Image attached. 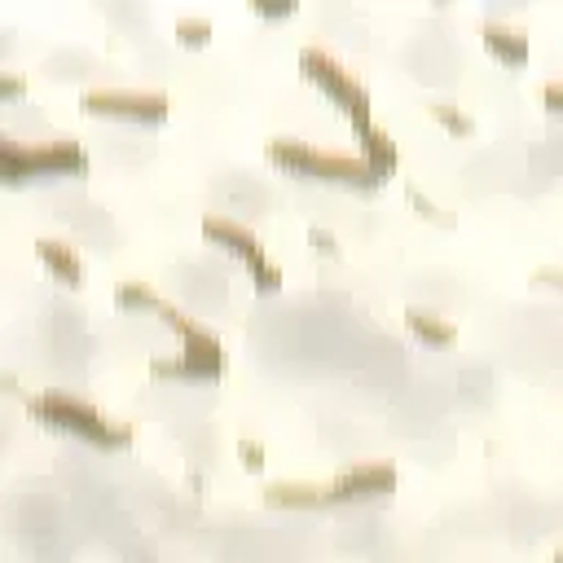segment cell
I'll list each match as a JSON object with an SVG mask.
<instances>
[{
	"label": "cell",
	"instance_id": "16",
	"mask_svg": "<svg viewBox=\"0 0 563 563\" xmlns=\"http://www.w3.org/2000/svg\"><path fill=\"white\" fill-rule=\"evenodd\" d=\"M176 36H181L185 44H203L207 36H212V18H198V14L176 18Z\"/></svg>",
	"mask_w": 563,
	"mask_h": 563
},
{
	"label": "cell",
	"instance_id": "21",
	"mask_svg": "<svg viewBox=\"0 0 563 563\" xmlns=\"http://www.w3.org/2000/svg\"><path fill=\"white\" fill-rule=\"evenodd\" d=\"M0 93H5V97H18V93H22V80H18V75H5V84H0Z\"/></svg>",
	"mask_w": 563,
	"mask_h": 563
},
{
	"label": "cell",
	"instance_id": "14",
	"mask_svg": "<svg viewBox=\"0 0 563 563\" xmlns=\"http://www.w3.org/2000/svg\"><path fill=\"white\" fill-rule=\"evenodd\" d=\"M115 304L119 308H150V313H159V308H163V300L154 295L150 282H124L115 291Z\"/></svg>",
	"mask_w": 563,
	"mask_h": 563
},
{
	"label": "cell",
	"instance_id": "17",
	"mask_svg": "<svg viewBox=\"0 0 563 563\" xmlns=\"http://www.w3.org/2000/svg\"><path fill=\"white\" fill-rule=\"evenodd\" d=\"M159 317H163V326H168V330H176V335H181V339H185V335H194V330H198V326L190 322V317H185L181 308H172V304H163V308H159Z\"/></svg>",
	"mask_w": 563,
	"mask_h": 563
},
{
	"label": "cell",
	"instance_id": "20",
	"mask_svg": "<svg viewBox=\"0 0 563 563\" xmlns=\"http://www.w3.org/2000/svg\"><path fill=\"white\" fill-rule=\"evenodd\" d=\"M313 247H317V251H326V256H335V238H330L326 229H313Z\"/></svg>",
	"mask_w": 563,
	"mask_h": 563
},
{
	"label": "cell",
	"instance_id": "9",
	"mask_svg": "<svg viewBox=\"0 0 563 563\" xmlns=\"http://www.w3.org/2000/svg\"><path fill=\"white\" fill-rule=\"evenodd\" d=\"M36 256L44 260V269H49L62 286H71V291L84 286V264H80V256H75V247H66V242H58V238H40Z\"/></svg>",
	"mask_w": 563,
	"mask_h": 563
},
{
	"label": "cell",
	"instance_id": "22",
	"mask_svg": "<svg viewBox=\"0 0 563 563\" xmlns=\"http://www.w3.org/2000/svg\"><path fill=\"white\" fill-rule=\"evenodd\" d=\"M256 9H260V14H269V18H273V14H291L295 5H291V0H282V5H256Z\"/></svg>",
	"mask_w": 563,
	"mask_h": 563
},
{
	"label": "cell",
	"instance_id": "15",
	"mask_svg": "<svg viewBox=\"0 0 563 563\" xmlns=\"http://www.w3.org/2000/svg\"><path fill=\"white\" fill-rule=\"evenodd\" d=\"M432 115H436L449 132H458V137H471V132H476V124H471V115H462V110H454L449 102H436V106H432Z\"/></svg>",
	"mask_w": 563,
	"mask_h": 563
},
{
	"label": "cell",
	"instance_id": "11",
	"mask_svg": "<svg viewBox=\"0 0 563 563\" xmlns=\"http://www.w3.org/2000/svg\"><path fill=\"white\" fill-rule=\"evenodd\" d=\"M361 159H366V163H370V172L383 181V176H392V172H396L401 154H396V141L388 137V132L370 124L366 132H361Z\"/></svg>",
	"mask_w": 563,
	"mask_h": 563
},
{
	"label": "cell",
	"instance_id": "13",
	"mask_svg": "<svg viewBox=\"0 0 563 563\" xmlns=\"http://www.w3.org/2000/svg\"><path fill=\"white\" fill-rule=\"evenodd\" d=\"M269 506H322L330 502L326 489H317V484H269Z\"/></svg>",
	"mask_w": 563,
	"mask_h": 563
},
{
	"label": "cell",
	"instance_id": "4",
	"mask_svg": "<svg viewBox=\"0 0 563 563\" xmlns=\"http://www.w3.org/2000/svg\"><path fill=\"white\" fill-rule=\"evenodd\" d=\"M300 71H304L317 88H326V93L339 102V110H344V115H348L361 132L370 128V93H366V88H361L357 80H352V71H344V66L330 58L326 49H317V44H304V49H300Z\"/></svg>",
	"mask_w": 563,
	"mask_h": 563
},
{
	"label": "cell",
	"instance_id": "18",
	"mask_svg": "<svg viewBox=\"0 0 563 563\" xmlns=\"http://www.w3.org/2000/svg\"><path fill=\"white\" fill-rule=\"evenodd\" d=\"M238 454H242V467H251V471H260V467H264V449L256 445V440H242Z\"/></svg>",
	"mask_w": 563,
	"mask_h": 563
},
{
	"label": "cell",
	"instance_id": "3",
	"mask_svg": "<svg viewBox=\"0 0 563 563\" xmlns=\"http://www.w3.org/2000/svg\"><path fill=\"white\" fill-rule=\"evenodd\" d=\"M88 172V154L80 141H49V146H22V141H0V176L9 185H22L27 176H71Z\"/></svg>",
	"mask_w": 563,
	"mask_h": 563
},
{
	"label": "cell",
	"instance_id": "5",
	"mask_svg": "<svg viewBox=\"0 0 563 563\" xmlns=\"http://www.w3.org/2000/svg\"><path fill=\"white\" fill-rule=\"evenodd\" d=\"M88 115H115V119H137V124H159L168 119V93L159 88H88L80 97Z\"/></svg>",
	"mask_w": 563,
	"mask_h": 563
},
{
	"label": "cell",
	"instance_id": "24",
	"mask_svg": "<svg viewBox=\"0 0 563 563\" xmlns=\"http://www.w3.org/2000/svg\"><path fill=\"white\" fill-rule=\"evenodd\" d=\"M555 563H563V550H555Z\"/></svg>",
	"mask_w": 563,
	"mask_h": 563
},
{
	"label": "cell",
	"instance_id": "7",
	"mask_svg": "<svg viewBox=\"0 0 563 563\" xmlns=\"http://www.w3.org/2000/svg\"><path fill=\"white\" fill-rule=\"evenodd\" d=\"M150 370L159 374V379H220V374H225V348H220L216 335H207V330L198 326L194 335H185L181 357L176 361L154 357Z\"/></svg>",
	"mask_w": 563,
	"mask_h": 563
},
{
	"label": "cell",
	"instance_id": "1",
	"mask_svg": "<svg viewBox=\"0 0 563 563\" xmlns=\"http://www.w3.org/2000/svg\"><path fill=\"white\" fill-rule=\"evenodd\" d=\"M27 410L36 414L40 423L58 427V432L80 436V440H88V445L124 449L128 440H132V432H128L124 423H110V418H106V414H97L88 401H75V396H66V392H44V396H31Z\"/></svg>",
	"mask_w": 563,
	"mask_h": 563
},
{
	"label": "cell",
	"instance_id": "19",
	"mask_svg": "<svg viewBox=\"0 0 563 563\" xmlns=\"http://www.w3.org/2000/svg\"><path fill=\"white\" fill-rule=\"evenodd\" d=\"M542 102H546L550 110H563V80H550V84L542 88Z\"/></svg>",
	"mask_w": 563,
	"mask_h": 563
},
{
	"label": "cell",
	"instance_id": "6",
	"mask_svg": "<svg viewBox=\"0 0 563 563\" xmlns=\"http://www.w3.org/2000/svg\"><path fill=\"white\" fill-rule=\"evenodd\" d=\"M203 238L212 242V247H225L229 256L247 260L251 273H256L260 291H278V286H282V273L269 264V256H264V247H260V238L251 234V229H242V225H234V220H225V216H203Z\"/></svg>",
	"mask_w": 563,
	"mask_h": 563
},
{
	"label": "cell",
	"instance_id": "8",
	"mask_svg": "<svg viewBox=\"0 0 563 563\" xmlns=\"http://www.w3.org/2000/svg\"><path fill=\"white\" fill-rule=\"evenodd\" d=\"M396 489V467L392 462H366V467L344 471L335 484H326L330 502H366V498H388Z\"/></svg>",
	"mask_w": 563,
	"mask_h": 563
},
{
	"label": "cell",
	"instance_id": "2",
	"mask_svg": "<svg viewBox=\"0 0 563 563\" xmlns=\"http://www.w3.org/2000/svg\"><path fill=\"white\" fill-rule=\"evenodd\" d=\"M278 168L286 172H300V176H317V181H339V185H361V190H374L379 176L370 172L366 159H352V154H335V150H313L304 141H291V137H273L264 146Z\"/></svg>",
	"mask_w": 563,
	"mask_h": 563
},
{
	"label": "cell",
	"instance_id": "23",
	"mask_svg": "<svg viewBox=\"0 0 563 563\" xmlns=\"http://www.w3.org/2000/svg\"><path fill=\"white\" fill-rule=\"evenodd\" d=\"M537 278H542V282H550V286H563V269H542V273H537Z\"/></svg>",
	"mask_w": 563,
	"mask_h": 563
},
{
	"label": "cell",
	"instance_id": "10",
	"mask_svg": "<svg viewBox=\"0 0 563 563\" xmlns=\"http://www.w3.org/2000/svg\"><path fill=\"white\" fill-rule=\"evenodd\" d=\"M484 44H489V53H498L511 66L528 62V31L511 27V22H484Z\"/></svg>",
	"mask_w": 563,
	"mask_h": 563
},
{
	"label": "cell",
	"instance_id": "12",
	"mask_svg": "<svg viewBox=\"0 0 563 563\" xmlns=\"http://www.w3.org/2000/svg\"><path fill=\"white\" fill-rule=\"evenodd\" d=\"M405 326H410L423 344H440V348L454 344V326H449L445 317L427 313V308H410V313H405Z\"/></svg>",
	"mask_w": 563,
	"mask_h": 563
}]
</instances>
